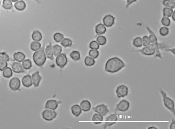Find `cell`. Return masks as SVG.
Listing matches in <instances>:
<instances>
[{"instance_id": "cell-1", "label": "cell", "mask_w": 175, "mask_h": 129, "mask_svg": "<svg viewBox=\"0 0 175 129\" xmlns=\"http://www.w3.org/2000/svg\"><path fill=\"white\" fill-rule=\"evenodd\" d=\"M125 64L122 59L118 57H113L108 59L105 65V70L113 74L118 72L124 67Z\"/></svg>"}, {"instance_id": "cell-2", "label": "cell", "mask_w": 175, "mask_h": 129, "mask_svg": "<svg viewBox=\"0 0 175 129\" xmlns=\"http://www.w3.org/2000/svg\"><path fill=\"white\" fill-rule=\"evenodd\" d=\"M45 47L43 46L34 53L33 59L34 62L38 66L42 67L46 60V56L44 51Z\"/></svg>"}, {"instance_id": "cell-3", "label": "cell", "mask_w": 175, "mask_h": 129, "mask_svg": "<svg viewBox=\"0 0 175 129\" xmlns=\"http://www.w3.org/2000/svg\"><path fill=\"white\" fill-rule=\"evenodd\" d=\"M146 28H147V31L149 33V38L151 43L153 44L156 47L155 57L162 59V56L161 55V54L159 51V43L158 42L157 37H156L153 32L151 29L148 26L146 27Z\"/></svg>"}, {"instance_id": "cell-4", "label": "cell", "mask_w": 175, "mask_h": 129, "mask_svg": "<svg viewBox=\"0 0 175 129\" xmlns=\"http://www.w3.org/2000/svg\"><path fill=\"white\" fill-rule=\"evenodd\" d=\"M160 92L162 95L163 102L165 106L170 111L173 115H175V105L174 101L171 98L167 96L166 93L163 91L162 89H160Z\"/></svg>"}, {"instance_id": "cell-5", "label": "cell", "mask_w": 175, "mask_h": 129, "mask_svg": "<svg viewBox=\"0 0 175 129\" xmlns=\"http://www.w3.org/2000/svg\"><path fill=\"white\" fill-rule=\"evenodd\" d=\"M156 48L153 44H150L149 45L143 47L140 50L136 51L141 53L143 55L147 56H151L154 55L155 53Z\"/></svg>"}, {"instance_id": "cell-6", "label": "cell", "mask_w": 175, "mask_h": 129, "mask_svg": "<svg viewBox=\"0 0 175 129\" xmlns=\"http://www.w3.org/2000/svg\"><path fill=\"white\" fill-rule=\"evenodd\" d=\"M57 113L54 110L47 109L42 112V118L47 121H52L57 116Z\"/></svg>"}, {"instance_id": "cell-7", "label": "cell", "mask_w": 175, "mask_h": 129, "mask_svg": "<svg viewBox=\"0 0 175 129\" xmlns=\"http://www.w3.org/2000/svg\"><path fill=\"white\" fill-rule=\"evenodd\" d=\"M55 62L58 66L61 68H63L67 64L68 62L67 57L65 54L60 53L57 55L56 57Z\"/></svg>"}, {"instance_id": "cell-8", "label": "cell", "mask_w": 175, "mask_h": 129, "mask_svg": "<svg viewBox=\"0 0 175 129\" xmlns=\"http://www.w3.org/2000/svg\"><path fill=\"white\" fill-rule=\"evenodd\" d=\"M129 89L125 85L122 84L117 87L116 90L117 96L119 98L124 97L128 95Z\"/></svg>"}, {"instance_id": "cell-9", "label": "cell", "mask_w": 175, "mask_h": 129, "mask_svg": "<svg viewBox=\"0 0 175 129\" xmlns=\"http://www.w3.org/2000/svg\"><path fill=\"white\" fill-rule=\"evenodd\" d=\"M130 103L126 100H122L117 104L116 108L117 111L124 112L128 110L130 107Z\"/></svg>"}, {"instance_id": "cell-10", "label": "cell", "mask_w": 175, "mask_h": 129, "mask_svg": "<svg viewBox=\"0 0 175 129\" xmlns=\"http://www.w3.org/2000/svg\"><path fill=\"white\" fill-rule=\"evenodd\" d=\"M92 109L96 113L99 114L103 116H104L109 111L108 106L104 104L98 105L96 107H93Z\"/></svg>"}, {"instance_id": "cell-11", "label": "cell", "mask_w": 175, "mask_h": 129, "mask_svg": "<svg viewBox=\"0 0 175 129\" xmlns=\"http://www.w3.org/2000/svg\"><path fill=\"white\" fill-rule=\"evenodd\" d=\"M9 86L11 90L14 91H18L21 86V81L18 78H13L10 81Z\"/></svg>"}, {"instance_id": "cell-12", "label": "cell", "mask_w": 175, "mask_h": 129, "mask_svg": "<svg viewBox=\"0 0 175 129\" xmlns=\"http://www.w3.org/2000/svg\"><path fill=\"white\" fill-rule=\"evenodd\" d=\"M61 103V101L54 99L49 100L46 103L45 108L47 109L55 110L57 109L59 104Z\"/></svg>"}, {"instance_id": "cell-13", "label": "cell", "mask_w": 175, "mask_h": 129, "mask_svg": "<svg viewBox=\"0 0 175 129\" xmlns=\"http://www.w3.org/2000/svg\"><path fill=\"white\" fill-rule=\"evenodd\" d=\"M115 18L111 14L106 15L103 18V24L105 26L110 28L113 26L114 24Z\"/></svg>"}, {"instance_id": "cell-14", "label": "cell", "mask_w": 175, "mask_h": 129, "mask_svg": "<svg viewBox=\"0 0 175 129\" xmlns=\"http://www.w3.org/2000/svg\"><path fill=\"white\" fill-rule=\"evenodd\" d=\"M11 67L13 72L16 73L20 74L25 72L22 64L20 62L13 63L12 64Z\"/></svg>"}, {"instance_id": "cell-15", "label": "cell", "mask_w": 175, "mask_h": 129, "mask_svg": "<svg viewBox=\"0 0 175 129\" xmlns=\"http://www.w3.org/2000/svg\"><path fill=\"white\" fill-rule=\"evenodd\" d=\"M31 77L34 86L35 87H38L42 78L40 75V72L38 71H36L32 74Z\"/></svg>"}, {"instance_id": "cell-16", "label": "cell", "mask_w": 175, "mask_h": 129, "mask_svg": "<svg viewBox=\"0 0 175 129\" xmlns=\"http://www.w3.org/2000/svg\"><path fill=\"white\" fill-rule=\"evenodd\" d=\"M22 82L23 86L26 88H29L33 85L31 76L29 74L24 76Z\"/></svg>"}, {"instance_id": "cell-17", "label": "cell", "mask_w": 175, "mask_h": 129, "mask_svg": "<svg viewBox=\"0 0 175 129\" xmlns=\"http://www.w3.org/2000/svg\"><path fill=\"white\" fill-rule=\"evenodd\" d=\"M80 107L83 111L87 112L90 110L91 105L90 103L87 100H84L80 103Z\"/></svg>"}, {"instance_id": "cell-18", "label": "cell", "mask_w": 175, "mask_h": 129, "mask_svg": "<svg viewBox=\"0 0 175 129\" xmlns=\"http://www.w3.org/2000/svg\"><path fill=\"white\" fill-rule=\"evenodd\" d=\"M71 112L73 115L76 117H78L82 113V109L80 106L78 105H75L71 107Z\"/></svg>"}, {"instance_id": "cell-19", "label": "cell", "mask_w": 175, "mask_h": 129, "mask_svg": "<svg viewBox=\"0 0 175 129\" xmlns=\"http://www.w3.org/2000/svg\"><path fill=\"white\" fill-rule=\"evenodd\" d=\"M106 31V28L105 25L100 23L96 27V32L97 35H101L104 34Z\"/></svg>"}, {"instance_id": "cell-20", "label": "cell", "mask_w": 175, "mask_h": 129, "mask_svg": "<svg viewBox=\"0 0 175 129\" xmlns=\"http://www.w3.org/2000/svg\"><path fill=\"white\" fill-rule=\"evenodd\" d=\"M13 57L15 61L21 63L24 60L26 57L23 53L18 52L15 53L13 54Z\"/></svg>"}, {"instance_id": "cell-21", "label": "cell", "mask_w": 175, "mask_h": 129, "mask_svg": "<svg viewBox=\"0 0 175 129\" xmlns=\"http://www.w3.org/2000/svg\"><path fill=\"white\" fill-rule=\"evenodd\" d=\"M14 6L18 11H22L25 9L26 7V5L24 1L22 0H20L15 3Z\"/></svg>"}, {"instance_id": "cell-22", "label": "cell", "mask_w": 175, "mask_h": 129, "mask_svg": "<svg viewBox=\"0 0 175 129\" xmlns=\"http://www.w3.org/2000/svg\"><path fill=\"white\" fill-rule=\"evenodd\" d=\"M45 54L46 56L48 58L51 60H53L54 59L52 45H47L45 49Z\"/></svg>"}, {"instance_id": "cell-23", "label": "cell", "mask_w": 175, "mask_h": 129, "mask_svg": "<svg viewBox=\"0 0 175 129\" xmlns=\"http://www.w3.org/2000/svg\"><path fill=\"white\" fill-rule=\"evenodd\" d=\"M42 36L41 33L38 30H35L32 34V38L34 41L39 42L42 40Z\"/></svg>"}, {"instance_id": "cell-24", "label": "cell", "mask_w": 175, "mask_h": 129, "mask_svg": "<svg viewBox=\"0 0 175 129\" xmlns=\"http://www.w3.org/2000/svg\"><path fill=\"white\" fill-rule=\"evenodd\" d=\"M103 120V115L98 113L94 114L92 118V121L94 122V123L96 124L101 123V122Z\"/></svg>"}, {"instance_id": "cell-25", "label": "cell", "mask_w": 175, "mask_h": 129, "mask_svg": "<svg viewBox=\"0 0 175 129\" xmlns=\"http://www.w3.org/2000/svg\"><path fill=\"white\" fill-rule=\"evenodd\" d=\"M13 75L12 69L9 67H7L3 71V76L5 78H9Z\"/></svg>"}, {"instance_id": "cell-26", "label": "cell", "mask_w": 175, "mask_h": 129, "mask_svg": "<svg viewBox=\"0 0 175 129\" xmlns=\"http://www.w3.org/2000/svg\"><path fill=\"white\" fill-rule=\"evenodd\" d=\"M70 57L74 61H79L81 59V54L78 51H73L70 54Z\"/></svg>"}, {"instance_id": "cell-27", "label": "cell", "mask_w": 175, "mask_h": 129, "mask_svg": "<svg viewBox=\"0 0 175 129\" xmlns=\"http://www.w3.org/2000/svg\"><path fill=\"white\" fill-rule=\"evenodd\" d=\"M53 55L55 57H57L60 54L62 51V47L60 45H54L52 47Z\"/></svg>"}, {"instance_id": "cell-28", "label": "cell", "mask_w": 175, "mask_h": 129, "mask_svg": "<svg viewBox=\"0 0 175 129\" xmlns=\"http://www.w3.org/2000/svg\"><path fill=\"white\" fill-rule=\"evenodd\" d=\"M3 7L5 9L11 10L12 9L13 5L11 0H4L3 2Z\"/></svg>"}, {"instance_id": "cell-29", "label": "cell", "mask_w": 175, "mask_h": 129, "mask_svg": "<svg viewBox=\"0 0 175 129\" xmlns=\"http://www.w3.org/2000/svg\"><path fill=\"white\" fill-rule=\"evenodd\" d=\"M84 62L86 66H91L94 65L96 62H95L94 59L90 57L87 56L85 59Z\"/></svg>"}, {"instance_id": "cell-30", "label": "cell", "mask_w": 175, "mask_h": 129, "mask_svg": "<svg viewBox=\"0 0 175 129\" xmlns=\"http://www.w3.org/2000/svg\"><path fill=\"white\" fill-rule=\"evenodd\" d=\"M162 11L164 16L169 18L171 16L174 11L171 8L164 7L163 8Z\"/></svg>"}, {"instance_id": "cell-31", "label": "cell", "mask_w": 175, "mask_h": 129, "mask_svg": "<svg viewBox=\"0 0 175 129\" xmlns=\"http://www.w3.org/2000/svg\"><path fill=\"white\" fill-rule=\"evenodd\" d=\"M24 69L28 70L32 67V62L30 59H24L22 63Z\"/></svg>"}, {"instance_id": "cell-32", "label": "cell", "mask_w": 175, "mask_h": 129, "mask_svg": "<svg viewBox=\"0 0 175 129\" xmlns=\"http://www.w3.org/2000/svg\"><path fill=\"white\" fill-rule=\"evenodd\" d=\"M133 44L134 46L136 47H141L143 45L142 38L140 37H136L133 40Z\"/></svg>"}, {"instance_id": "cell-33", "label": "cell", "mask_w": 175, "mask_h": 129, "mask_svg": "<svg viewBox=\"0 0 175 129\" xmlns=\"http://www.w3.org/2000/svg\"><path fill=\"white\" fill-rule=\"evenodd\" d=\"M61 44L64 47H71L72 45V41L70 39L65 38L61 41Z\"/></svg>"}, {"instance_id": "cell-34", "label": "cell", "mask_w": 175, "mask_h": 129, "mask_svg": "<svg viewBox=\"0 0 175 129\" xmlns=\"http://www.w3.org/2000/svg\"><path fill=\"white\" fill-rule=\"evenodd\" d=\"M41 45L37 41H34L32 42L30 44V49L32 50L36 51L41 48Z\"/></svg>"}, {"instance_id": "cell-35", "label": "cell", "mask_w": 175, "mask_h": 129, "mask_svg": "<svg viewBox=\"0 0 175 129\" xmlns=\"http://www.w3.org/2000/svg\"><path fill=\"white\" fill-rule=\"evenodd\" d=\"M162 4L166 7L174 9L175 8V3L172 2L170 0H164L162 1Z\"/></svg>"}, {"instance_id": "cell-36", "label": "cell", "mask_w": 175, "mask_h": 129, "mask_svg": "<svg viewBox=\"0 0 175 129\" xmlns=\"http://www.w3.org/2000/svg\"><path fill=\"white\" fill-rule=\"evenodd\" d=\"M96 41L99 45H105L107 42V39L103 36H99L96 39Z\"/></svg>"}, {"instance_id": "cell-37", "label": "cell", "mask_w": 175, "mask_h": 129, "mask_svg": "<svg viewBox=\"0 0 175 129\" xmlns=\"http://www.w3.org/2000/svg\"><path fill=\"white\" fill-rule=\"evenodd\" d=\"M10 60L9 56L6 52H0V62L5 61L9 62Z\"/></svg>"}, {"instance_id": "cell-38", "label": "cell", "mask_w": 175, "mask_h": 129, "mask_svg": "<svg viewBox=\"0 0 175 129\" xmlns=\"http://www.w3.org/2000/svg\"><path fill=\"white\" fill-rule=\"evenodd\" d=\"M169 33V29L167 27L163 26L160 29L159 33L162 36H165Z\"/></svg>"}, {"instance_id": "cell-39", "label": "cell", "mask_w": 175, "mask_h": 129, "mask_svg": "<svg viewBox=\"0 0 175 129\" xmlns=\"http://www.w3.org/2000/svg\"><path fill=\"white\" fill-rule=\"evenodd\" d=\"M53 38L56 42H59L61 41L64 38V36L62 34L57 33L54 34L53 36Z\"/></svg>"}, {"instance_id": "cell-40", "label": "cell", "mask_w": 175, "mask_h": 129, "mask_svg": "<svg viewBox=\"0 0 175 129\" xmlns=\"http://www.w3.org/2000/svg\"><path fill=\"white\" fill-rule=\"evenodd\" d=\"M161 23L164 26H169L171 24L170 20L169 18L166 17H163L161 20Z\"/></svg>"}, {"instance_id": "cell-41", "label": "cell", "mask_w": 175, "mask_h": 129, "mask_svg": "<svg viewBox=\"0 0 175 129\" xmlns=\"http://www.w3.org/2000/svg\"><path fill=\"white\" fill-rule=\"evenodd\" d=\"M99 53L98 50L91 49L89 51V55L90 57L94 59L97 58L99 56Z\"/></svg>"}, {"instance_id": "cell-42", "label": "cell", "mask_w": 175, "mask_h": 129, "mask_svg": "<svg viewBox=\"0 0 175 129\" xmlns=\"http://www.w3.org/2000/svg\"><path fill=\"white\" fill-rule=\"evenodd\" d=\"M90 48L93 50H98L99 49L100 45L96 41L93 40L91 41L89 45Z\"/></svg>"}, {"instance_id": "cell-43", "label": "cell", "mask_w": 175, "mask_h": 129, "mask_svg": "<svg viewBox=\"0 0 175 129\" xmlns=\"http://www.w3.org/2000/svg\"><path fill=\"white\" fill-rule=\"evenodd\" d=\"M142 39L143 45L144 47L147 46L151 44V42L150 39H149V37L147 36H144L143 37Z\"/></svg>"}, {"instance_id": "cell-44", "label": "cell", "mask_w": 175, "mask_h": 129, "mask_svg": "<svg viewBox=\"0 0 175 129\" xmlns=\"http://www.w3.org/2000/svg\"><path fill=\"white\" fill-rule=\"evenodd\" d=\"M118 115L116 114H112L107 117L106 121H116L118 119Z\"/></svg>"}, {"instance_id": "cell-45", "label": "cell", "mask_w": 175, "mask_h": 129, "mask_svg": "<svg viewBox=\"0 0 175 129\" xmlns=\"http://www.w3.org/2000/svg\"><path fill=\"white\" fill-rule=\"evenodd\" d=\"M8 63L5 61L0 62V71H3L7 67Z\"/></svg>"}, {"instance_id": "cell-46", "label": "cell", "mask_w": 175, "mask_h": 129, "mask_svg": "<svg viewBox=\"0 0 175 129\" xmlns=\"http://www.w3.org/2000/svg\"><path fill=\"white\" fill-rule=\"evenodd\" d=\"M115 124V122H106V123H105L103 125V128L104 129H106L107 127L111 126H112Z\"/></svg>"}, {"instance_id": "cell-47", "label": "cell", "mask_w": 175, "mask_h": 129, "mask_svg": "<svg viewBox=\"0 0 175 129\" xmlns=\"http://www.w3.org/2000/svg\"><path fill=\"white\" fill-rule=\"evenodd\" d=\"M137 0H127L126 8H128L132 3L135 2Z\"/></svg>"}, {"instance_id": "cell-48", "label": "cell", "mask_w": 175, "mask_h": 129, "mask_svg": "<svg viewBox=\"0 0 175 129\" xmlns=\"http://www.w3.org/2000/svg\"><path fill=\"white\" fill-rule=\"evenodd\" d=\"M170 129H175V121L174 119L172 120L170 125Z\"/></svg>"}, {"instance_id": "cell-49", "label": "cell", "mask_w": 175, "mask_h": 129, "mask_svg": "<svg viewBox=\"0 0 175 129\" xmlns=\"http://www.w3.org/2000/svg\"><path fill=\"white\" fill-rule=\"evenodd\" d=\"M171 16H172V19H173V21H175V11H174V12H173V13L172 15Z\"/></svg>"}, {"instance_id": "cell-50", "label": "cell", "mask_w": 175, "mask_h": 129, "mask_svg": "<svg viewBox=\"0 0 175 129\" xmlns=\"http://www.w3.org/2000/svg\"><path fill=\"white\" fill-rule=\"evenodd\" d=\"M148 129H157V128L155 127H154V126H152L149 127Z\"/></svg>"}, {"instance_id": "cell-51", "label": "cell", "mask_w": 175, "mask_h": 129, "mask_svg": "<svg viewBox=\"0 0 175 129\" xmlns=\"http://www.w3.org/2000/svg\"><path fill=\"white\" fill-rule=\"evenodd\" d=\"M12 1H13V2H17V1H20V0H11Z\"/></svg>"}, {"instance_id": "cell-52", "label": "cell", "mask_w": 175, "mask_h": 129, "mask_svg": "<svg viewBox=\"0 0 175 129\" xmlns=\"http://www.w3.org/2000/svg\"><path fill=\"white\" fill-rule=\"evenodd\" d=\"M170 1L173 3H175V0H170Z\"/></svg>"}, {"instance_id": "cell-53", "label": "cell", "mask_w": 175, "mask_h": 129, "mask_svg": "<svg viewBox=\"0 0 175 129\" xmlns=\"http://www.w3.org/2000/svg\"><path fill=\"white\" fill-rule=\"evenodd\" d=\"M35 1H37V3H39V1L38 0H34Z\"/></svg>"}, {"instance_id": "cell-54", "label": "cell", "mask_w": 175, "mask_h": 129, "mask_svg": "<svg viewBox=\"0 0 175 129\" xmlns=\"http://www.w3.org/2000/svg\"><path fill=\"white\" fill-rule=\"evenodd\" d=\"M1 5V1H0V5Z\"/></svg>"}]
</instances>
